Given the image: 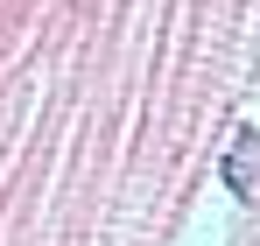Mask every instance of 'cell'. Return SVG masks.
Masks as SVG:
<instances>
[{
  "label": "cell",
  "instance_id": "cell-1",
  "mask_svg": "<svg viewBox=\"0 0 260 246\" xmlns=\"http://www.w3.org/2000/svg\"><path fill=\"white\" fill-rule=\"evenodd\" d=\"M253 169H260V127H239V141H232V155H225V190L232 197H253Z\"/></svg>",
  "mask_w": 260,
  "mask_h": 246
}]
</instances>
